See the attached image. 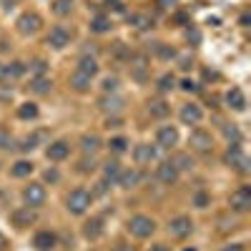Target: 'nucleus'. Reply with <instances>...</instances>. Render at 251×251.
I'll return each mask as SVG.
<instances>
[{
  "label": "nucleus",
  "instance_id": "51",
  "mask_svg": "<svg viewBox=\"0 0 251 251\" xmlns=\"http://www.w3.org/2000/svg\"><path fill=\"white\" fill-rule=\"evenodd\" d=\"M113 251H133V249H131V246H126V244H121V246H116Z\"/></svg>",
  "mask_w": 251,
  "mask_h": 251
},
{
  "label": "nucleus",
  "instance_id": "45",
  "mask_svg": "<svg viewBox=\"0 0 251 251\" xmlns=\"http://www.w3.org/2000/svg\"><path fill=\"white\" fill-rule=\"evenodd\" d=\"M194 203H196L199 208H206V206H208V196H206V194H196Z\"/></svg>",
  "mask_w": 251,
  "mask_h": 251
},
{
  "label": "nucleus",
  "instance_id": "48",
  "mask_svg": "<svg viewBox=\"0 0 251 251\" xmlns=\"http://www.w3.org/2000/svg\"><path fill=\"white\" fill-rule=\"evenodd\" d=\"M106 191H108V183L100 181V183H98V194H106Z\"/></svg>",
  "mask_w": 251,
  "mask_h": 251
},
{
  "label": "nucleus",
  "instance_id": "52",
  "mask_svg": "<svg viewBox=\"0 0 251 251\" xmlns=\"http://www.w3.org/2000/svg\"><path fill=\"white\" fill-rule=\"evenodd\" d=\"M221 251H241V246H226V249H221Z\"/></svg>",
  "mask_w": 251,
  "mask_h": 251
},
{
  "label": "nucleus",
  "instance_id": "25",
  "mask_svg": "<svg viewBox=\"0 0 251 251\" xmlns=\"http://www.w3.org/2000/svg\"><path fill=\"white\" fill-rule=\"evenodd\" d=\"M98 146H100V141H98V136L96 133H86L80 138V149H83V153H96L98 151Z\"/></svg>",
  "mask_w": 251,
  "mask_h": 251
},
{
  "label": "nucleus",
  "instance_id": "41",
  "mask_svg": "<svg viewBox=\"0 0 251 251\" xmlns=\"http://www.w3.org/2000/svg\"><path fill=\"white\" fill-rule=\"evenodd\" d=\"M46 68H48V66H46V60H35L33 66H30V71L35 73V78H38V75H46Z\"/></svg>",
  "mask_w": 251,
  "mask_h": 251
},
{
  "label": "nucleus",
  "instance_id": "33",
  "mask_svg": "<svg viewBox=\"0 0 251 251\" xmlns=\"http://www.w3.org/2000/svg\"><path fill=\"white\" fill-rule=\"evenodd\" d=\"M174 88H176V78H174L171 73H166V75L158 78V91H161V93H169V91H174Z\"/></svg>",
  "mask_w": 251,
  "mask_h": 251
},
{
  "label": "nucleus",
  "instance_id": "5",
  "mask_svg": "<svg viewBox=\"0 0 251 251\" xmlns=\"http://www.w3.org/2000/svg\"><path fill=\"white\" fill-rule=\"evenodd\" d=\"M188 146H191L194 151H199V153H208L214 149V141H211V136H208L206 131H194L191 136H188Z\"/></svg>",
  "mask_w": 251,
  "mask_h": 251
},
{
  "label": "nucleus",
  "instance_id": "53",
  "mask_svg": "<svg viewBox=\"0 0 251 251\" xmlns=\"http://www.w3.org/2000/svg\"><path fill=\"white\" fill-rule=\"evenodd\" d=\"M0 249H5V236L0 234Z\"/></svg>",
  "mask_w": 251,
  "mask_h": 251
},
{
  "label": "nucleus",
  "instance_id": "12",
  "mask_svg": "<svg viewBox=\"0 0 251 251\" xmlns=\"http://www.w3.org/2000/svg\"><path fill=\"white\" fill-rule=\"evenodd\" d=\"M156 176H158V181H161V183L171 186V183H176V178H178V171H176V166H174L171 161H163V163L158 166Z\"/></svg>",
  "mask_w": 251,
  "mask_h": 251
},
{
  "label": "nucleus",
  "instance_id": "50",
  "mask_svg": "<svg viewBox=\"0 0 251 251\" xmlns=\"http://www.w3.org/2000/svg\"><path fill=\"white\" fill-rule=\"evenodd\" d=\"M151 251H169V246H163V244H156V246H151Z\"/></svg>",
  "mask_w": 251,
  "mask_h": 251
},
{
  "label": "nucleus",
  "instance_id": "34",
  "mask_svg": "<svg viewBox=\"0 0 251 251\" xmlns=\"http://www.w3.org/2000/svg\"><path fill=\"white\" fill-rule=\"evenodd\" d=\"M35 116H38V106H35V103H23V106L18 108V118H23V121L35 118Z\"/></svg>",
  "mask_w": 251,
  "mask_h": 251
},
{
  "label": "nucleus",
  "instance_id": "49",
  "mask_svg": "<svg viewBox=\"0 0 251 251\" xmlns=\"http://www.w3.org/2000/svg\"><path fill=\"white\" fill-rule=\"evenodd\" d=\"M188 40H194V43H199V33H196V30H188Z\"/></svg>",
  "mask_w": 251,
  "mask_h": 251
},
{
  "label": "nucleus",
  "instance_id": "10",
  "mask_svg": "<svg viewBox=\"0 0 251 251\" xmlns=\"http://www.w3.org/2000/svg\"><path fill=\"white\" fill-rule=\"evenodd\" d=\"M156 143L161 146V149H171V146L178 143V131L174 128V126H163V128H158V133H156Z\"/></svg>",
  "mask_w": 251,
  "mask_h": 251
},
{
  "label": "nucleus",
  "instance_id": "54",
  "mask_svg": "<svg viewBox=\"0 0 251 251\" xmlns=\"http://www.w3.org/2000/svg\"><path fill=\"white\" fill-rule=\"evenodd\" d=\"M186 251H196V249H186Z\"/></svg>",
  "mask_w": 251,
  "mask_h": 251
},
{
  "label": "nucleus",
  "instance_id": "14",
  "mask_svg": "<svg viewBox=\"0 0 251 251\" xmlns=\"http://www.w3.org/2000/svg\"><path fill=\"white\" fill-rule=\"evenodd\" d=\"M33 246L38 251H53L55 249V234L53 231H38L33 239Z\"/></svg>",
  "mask_w": 251,
  "mask_h": 251
},
{
  "label": "nucleus",
  "instance_id": "17",
  "mask_svg": "<svg viewBox=\"0 0 251 251\" xmlns=\"http://www.w3.org/2000/svg\"><path fill=\"white\" fill-rule=\"evenodd\" d=\"M133 158L138 163H149V161L156 158V149H153V146H149V143H141V146H136V149H133Z\"/></svg>",
  "mask_w": 251,
  "mask_h": 251
},
{
  "label": "nucleus",
  "instance_id": "3",
  "mask_svg": "<svg viewBox=\"0 0 251 251\" xmlns=\"http://www.w3.org/2000/svg\"><path fill=\"white\" fill-rule=\"evenodd\" d=\"M224 161H226L228 166H234V169L241 171V174L249 171V158L244 156V151H241V146H239V143H231V146H228V151H226Z\"/></svg>",
  "mask_w": 251,
  "mask_h": 251
},
{
  "label": "nucleus",
  "instance_id": "27",
  "mask_svg": "<svg viewBox=\"0 0 251 251\" xmlns=\"http://www.w3.org/2000/svg\"><path fill=\"white\" fill-rule=\"evenodd\" d=\"M83 234H86L88 239H98V236L103 234V221H100V219L86 221V226H83Z\"/></svg>",
  "mask_w": 251,
  "mask_h": 251
},
{
  "label": "nucleus",
  "instance_id": "15",
  "mask_svg": "<svg viewBox=\"0 0 251 251\" xmlns=\"http://www.w3.org/2000/svg\"><path fill=\"white\" fill-rule=\"evenodd\" d=\"M201 108L199 106H194V103H186V106L181 108V121L186 123V126H196L199 121H201Z\"/></svg>",
  "mask_w": 251,
  "mask_h": 251
},
{
  "label": "nucleus",
  "instance_id": "13",
  "mask_svg": "<svg viewBox=\"0 0 251 251\" xmlns=\"http://www.w3.org/2000/svg\"><path fill=\"white\" fill-rule=\"evenodd\" d=\"M71 153V146L66 143V141H53L48 149H46V156L50 158V161H63Z\"/></svg>",
  "mask_w": 251,
  "mask_h": 251
},
{
  "label": "nucleus",
  "instance_id": "19",
  "mask_svg": "<svg viewBox=\"0 0 251 251\" xmlns=\"http://www.w3.org/2000/svg\"><path fill=\"white\" fill-rule=\"evenodd\" d=\"M226 103H228L234 111H244V108H246V96H244L239 88H231V91L226 93Z\"/></svg>",
  "mask_w": 251,
  "mask_h": 251
},
{
  "label": "nucleus",
  "instance_id": "46",
  "mask_svg": "<svg viewBox=\"0 0 251 251\" xmlns=\"http://www.w3.org/2000/svg\"><path fill=\"white\" fill-rule=\"evenodd\" d=\"M181 88H183L186 93H194V91H196V83L186 78V80H181Z\"/></svg>",
  "mask_w": 251,
  "mask_h": 251
},
{
  "label": "nucleus",
  "instance_id": "42",
  "mask_svg": "<svg viewBox=\"0 0 251 251\" xmlns=\"http://www.w3.org/2000/svg\"><path fill=\"white\" fill-rule=\"evenodd\" d=\"M224 136L234 138V143H239V128H236V126H224Z\"/></svg>",
  "mask_w": 251,
  "mask_h": 251
},
{
  "label": "nucleus",
  "instance_id": "16",
  "mask_svg": "<svg viewBox=\"0 0 251 251\" xmlns=\"http://www.w3.org/2000/svg\"><path fill=\"white\" fill-rule=\"evenodd\" d=\"M100 111H106V113H116V111H121L123 108V98H118V96H111V93H106L100 98Z\"/></svg>",
  "mask_w": 251,
  "mask_h": 251
},
{
  "label": "nucleus",
  "instance_id": "44",
  "mask_svg": "<svg viewBox=\"0 0 251 251\" xmlns=\"http://www.w3.org/2000/svg\"><path fill=\"white\" fill-rule=\"evenodd\" d=\"M78 169L83 171V174H88V171H93V158L88 161V158H83L80 163H78Z\"/></svg>",
  "mask_w": 251,
  "mask_h": 251
},
{
  "label": "nucleus",
  "instance_id": "32",
  "mask_svg": "<svg viewBox=\"0 0 251 251\" xmlns=\"http://www.w3.org/2000/svg\"><path fill=\"white\" fill-rule=\"evenodd\" d=\"M171 163L176 166V171H191V169H194V161L188 158L186 153H178V156H176Z\"/></svg>",
  "mask_w": 251,
  "mask_h": 251
},
{
  "label": "nucleus",
  "instance_id": "2",
  "mask_svg": "<svg viewBox=\"0 0 251 251\" xmlns=\"http://www.w3.org/2000/svg\"><path fill=\"white\" fill-rule=\"evenodd\" d=\"M128 231L133 236H138V239H146V236H151L156 231V224H153V219L138 214V216H131L128 219Z\"/></svg>",
  "mask_w": 251,
  "mask_h": 251
},
{
  "label": "nucleus",
  "instance_id": "8",
  "mask_svg": "<svg viewBox=\"0 0 251 251\" xmlns=\"http://www.w3.org/2000/svg\"><path fill=\"white\" fill-rule=\"evenodd\" d=\"M71 43V33L63 28V25H55V28H50V33H48V46L50 48H55V50H63Z\"/></svg>",
  "mask_w": 251,
  "mask_h": 251
},
{
  "label": "nucleus",
  "instance_id": "26",
  "mask_svg": "<svg viewBox=\"0 0 251 251\" xmlns=\"http://www.w3.org/2000/svg\"><path fill=\"white\" fill-rule=\"evenodd\" d=\"M118 176H121V163H116V161H108L106 166H103V181H106V183H113V181H118Z\"/></svg>",
  "mask_w": 251,
  "mask_h": 251
},
{
  "label": "nucleus",
  "instance_id": "40",
  "mask_svg": "<svg viewBox=\"0 0 251 251\" xmlns=\"http://www.w3.org/2000/svg\"><path fill=\"white\" fill-rule=\"evenodd\" d=\"M35 141H38V136H25L23 141H20V151H33L35 149Z\"/></svg>",
  "mask_w": 251,
  "mask_h": 251
},
{
  "label": "nucleus",
  "instance_id": "1",
  "mask_svg": "<svg viewBox=\"0 0 251 251\" xmlns=\"http://www.w3.org/2000/svg\"><path fill=\"white\" fill-rule=\"evenodd\" d=\"M91 201H93V196L86 191V188H75V191H71L68 199H66L71 214H86L88 206H91Z\"/></svg>",
  "mask_w": 251,
  "mask_h": 251
},
{
  "label": "nucleus",
  "instance_id": "28",
  "mask_svg": "<svg viewBox=\"0 0 251 251\" xmlns=\"http://www.w3.org/2000/svg\"><path fill=\"white\" fill-rule=\"evenodd\" d=\"M128 23L136 25L138 30H146V28H151V25H153V20H151L149 15H143V13H133V15L128 18Z\"/></svg>",
  "mask_w": 251,
  "mask_h": 251
},
{
  "label": "nucleus",
  "instance_id": "37",
  "mask_svg": "<svg viewBox=\"0 0 251 251\" xmlns=\"http://www.w3.org/2000/svg\"><path fill=\"white\" fill-rule=\"evenodd\" d=\"M108 146H111V151H113V153H123L126 149H128V141H126L123 136H118V138H111Z\"/></svg>",
  "mask_w": 251,
  "mask_h": 251
},
{
  "label": "nucleus",
  "instance_id": "22",
  "mask_svg": "<svg viewBox=\"0 0 251 251\" xmlns=\"http://www.w3.org/2000/svg\"><path fill=\"white\" fill-rule=\"evenodd\" d=\"M25 73V66L23 63H8V66H0V78H20Z\"/></svg>",
  "mask_w": 251,
  "mask_h": 251
},
{
  "label": "nucleus",
  "instance_id": "30",
  "mask_svg": "<svg viewBox=\"0 0 251 251\" xmlns=\"http://www.w3.org/2000/svg\"><path fill=\"white\" fill-rule=\"evenodd\" d=\"M30 171H33V163H30V161H18V163H13V169H10V174H13L15 178L30 176Z\"/></svg>",
  "mask_w": 251,
  "mask_h": 251
},
{
  "label": "nucleus",
  "instance_id": "11",
  "mask_svg": "<svg viewBox=\"0 0 251 251\" xmlns=\"http://www.w3.org/2000/svg\"><path fill=\"white\" fill-rule=\"evenodd\" d=\"M10 219H13V224L18 228H25V226H30L35 221V211L30 206H23V208H15V211L10 214Z\"/></svg>",
  "mask_w": 251,
  "mask_h": 251
},
{
  "label": "nucleus",
  "instance_id": "24",
  "mask_svg": "<svg viewBox=\"0 0 251 251\" xmlns=\"http://www.w3.org/2000/svg\"><path fill=\"white\" fill-rule=\"evenodd\" d=\"M50 78H46V75H38V78H33L30 80V91L33 93H38V96H46V93H50Z\"/></svg>",
  "mask_w": 251,
  "mask_h": 251
},
{
  "label": "nucleus",
  "instance_id": "29",
  "mask_svg": "<svg viewBox=\"0 0 251 251\" xmlns=\"http://www.w3.org/2000/svg\"><path fill=\"white\" fill-rule=\"evenodd\" d=\"M91 30H93V33H108V30H111V20H108L106 15H96V18L91 20Z\"/></svg>",
  "mask_w": 251,
  "mask_h": 251
},
{
  "label": "nucleus",
  "instance_id": "35",
  "mask_svg": "<svg viewBox=\"0 0 251 251\" xmlns=\"http://www.w3.org/2000/svg\"><path fill=\"white\" fill-rule=\"evenodd\" d=\"M100 88H103V93H116V91H118V78H116V75H108V78H103Z\"/></svg>",
  "mask_w": 251,
  "mask_h": 251
},
{
  "label": "nucleus",
  "instance_id": "6",
  "mask_svg": "<svg viewBox=\"0 0 251 251\" xmlns=\"http://www.w3.org/2000/svg\"><path fill=\"white\" fill-rule=\"evenodd\" d=\"M169 231L176 239H186V236H191V231H194V221L188 216H176L171 221V226H169Z\"/></svg>",
  "mask_w": 251,
  "mask_h": 251
},
{
  "label": "nucleus",
  "instance_id": "18",
  "mask_svg": "<svg viewBox=\"0 0 251 251\" xmlns=\"http://www.w3.org/2000/svg\"><path fill=\"white\" fill-rule=\"evenodd\" d=\"M71 88H73V91H78V93H86V91L91 88V75L75 71V73L71 75Z\"/></svg>",
  "mask_w": 251,
  "mask_h": 251
},
{
  "label": "nucleus",
  "instance_id": "20",
  "mask_svg": "<svg viewBox=\"0 0 251 251\" xmlns=\"http://www.w3.org/2000/svg\"><path fill=\"white\" fill-rule=\"evenodd\" d=\"M131 68H133L136 80H146V73H149V60H146V55H136L131 60Z\"/></svg>",
  "mask_w": 251,
  "mask_h": 251
},
{
  "label": "nucleus",
  "instance_id": "39",
  "mask_svg": "<svg viewBox=\"0 0 251 251\" xmlns=\"http://www.w3.org/2000/svg\"><path fill=\"white\" fill-rule=\"evenodd\" d=\"M103 5H106L108 10H113V13H123V10H126L123 0H103Z\"/></svg>",
  "mask_w": 251,
  "mask_h": 251
},
{
  "label": "nucleus",
  "instance_id": "31",
  "mask_svg": "<svg viewBox=\"0 0 251 251\" xmlns=\"http://www.w3.org/2000/svg\"><path fill=\"white\" fill-rule=\"evenodd\" d=\"M118 183L121 186H126V188H131V186H136L138 183V171H121V176H118Z\"/></svg>",
  "mask_w": 251,
  "mask_h": 251
},
{
  "label": "nucleus",
  "instance_id": "23",
  "mask_svg": "<svg viewBox=\"0 0 251 251\" xmlns=\"http://www.w3.org/2000/svg\"><path fill=\"white\" fill-rule=\"evenodd\" d=\"M78 71L93 78V75L98 73V63H96V58H93V55H80V60H78Z\"/></svg>",
  "mask_w": 251,
  "mask_h": 251
},
{
  "label": "nucleus",
  "instance_id": "47",
  "mask_svg": "<svg viewBox=\"0 0 251 251\" xmlns=\"http://www.w3.org/2000/svg\"><path fill=\"white\" fill-rule=\"evenodd\" d=\"M58 178H60V174H58L55 169H48V171H46V181H50V183H55Z\"/></svg>",
  "mask_w": 251,
  "mask_h": 251
},
{
  "label": "nucleus",
  "instance_id": "9",
  "mask_svg": "<svg viewBox=\"0 0 251 251\" xmlns=\"http://www.w3.org/2000/svg\"><path fill=\"white\" fill-rule=\"evenodd\" d=\"M38 28H40V15L23 13V15L18 18V30L23 33V35H33V33H38Z\"/></svg>",
  "mask_w": 251,
  "mask_h": 251
},
{
  "label": "nucleus",
  "instance_id": "43",
  "mask_svg": "<svg viewBox=\"0 0 251 251\" xmlns=\"http://www.w3.org/2000/svg\"><path fill=\"white\" fill-rule=\"evenodd\" d=\"M156 53H158L161 58H174V55H176V53H174V48L163 46V43H158V46H156Z\"/></svg>",
  "mask_w": 251,
  "mask_h": 251
},
{
  "label": "nucleus",
  "instance_id": "4",
  "mask_svg": "<svg viewBox=\"0 0 251 251\" xmlns=\"http://www.w3.org/2000/svg\"><path fill=\"white\" fill-rule=\"evenodd\" d=\"M231 208L239 211V214H244V211L251 208V188L249 186H241V188H236V191L231 194Z\"/></svg>",
  "mask_w": 251,
  "mask_h": 251
},
{
  "label": "nucleus",
  "instance_id": "7",
  "mask_svg": "<svg viewBox=\"0 0 251 251\" xmlns=\"http://www.w3.org/2000/svg\"><path fill=\"white\" fill-rule=\"evenodd\" d=\"M23 199H25V203H28L30 208L43 206V203H46V188L40 186V183H30V186H25Z\"/></svg>",
  "mask_w": 251,
  "mask_h": 251
},
{
  "label": "nucleus",
  "instance_id": "21",
  "mask_svg": "<svg viewBox=\"0 0 251 251\" xmlns=\"http://www.w3.org/2000/svg\"><path fill=\"white\" fill-rule=\"evenodd\" d=\"M149 113H151L153 118H163V116L171 113V106H169L166 100H161V98H153V100L149 103Z\"/></svg>",
  "mask_w": 251,
  "mask_h": 251
},
{
  "label": "nucleus",
  "instance_id": "38",
  "mask_svg": "<svg viewBox=\"0 0 251 251\" xmlns=\"http://www.w3.org/2000/svg\"><path fill=\"white\" fill-rule=\"evenodd\" d=\"M13 146V138H10V131L5 126H0V149H10Z\"/></svg>",
  "mask_w": 251,
  "mask_h": 251
},
{
  "label": "nucleus",
  "instance_id": "36",
  "mask_svg": "<svg viewBox=\"0 0 251 251\" xmlns=\"http://www.w3.org/2000/svg\"><path fill=\"white\" fill-rule=\"evenodd\" d=\"M53 10H55L58 15H68V13L73 10V0H55Z\"/></svg>",
  "mask_w": 251,
  "mask_h": 251
}]
</instances>
